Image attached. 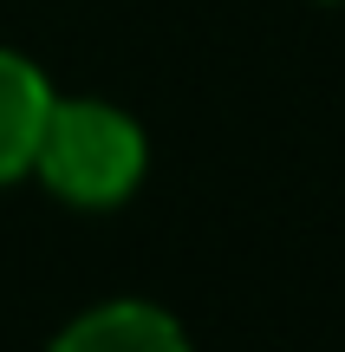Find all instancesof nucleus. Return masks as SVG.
Masks as SVG:
<instances>
[{"mask_svg": "<svg viewBox=\"0 0 345 352\" xmlns=\"http://www.w3.org/2000/svg\"><path fill=\"white\" fill-rule=\"evenodd\" d=\"M33 170L59 189L65 202H85V209H104V202L130 196L143 176V131L130 124L124 111L91 98H65L46 111L39 124V151Z\"/></svg>", "mask_w": 345, "mask_h": 352, "instance_id": "1", "label": "nucleus"}, {"mask_svg": "<svg viewBox=\"0 0 345 352\" xmlns=\"http://www.w3.org/2000/svg\"><path fill=\"white\" fill-rule=\"evenodd\" d=\"M52 352H189V340H182V327L169 314H156V307L111 300V307H98V314H85L78 327H65Z\"/></svg>", "mask_w": 345, "mask_h": 352, "instance_id": "2", "label": "nucleus"}, {"mask_svg": "<svg viewBox=\"0 0 345 352\" xmlns=\"http://www.w3.org/2000/svg\"><path fill=\"white\" fill-rule=\"evenodd\" d=\"M52 111V91L20 52H0V183H13L20 170H33L39 124Z\"/></svg>", "mask_w": 345, "mask_h": 352, "instance_id": "3", "label": "nucleus"}]
</instances>
